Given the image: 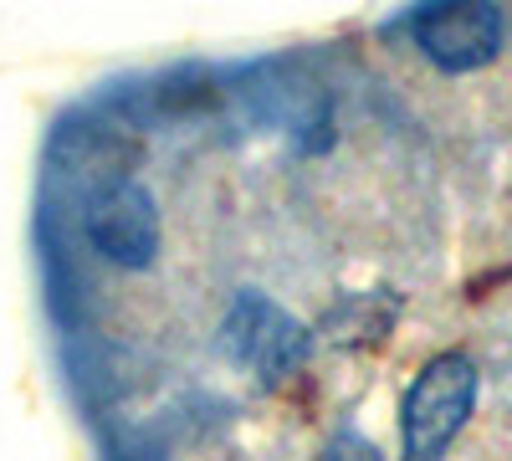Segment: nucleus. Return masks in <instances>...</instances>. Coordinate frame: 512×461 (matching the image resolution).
<instances>
[{
	"mask_svg": "<svg viewBox=\"0 0 512 461\" xmlns=\"http://www.w3.org/2000/svg\"><path fill=\"white\" fill-rule=\"evenodd\" d=\"M323 461H384V451L374 441H364L359 431H338L323 451Z\"/></svg>",
	"mask_w": 512,
	"mask_h": 461,
	"instance_id": "nucleus-5",
	"label": "nucleus"
},
{
	"mask_svg": "<svg viewBox=\"0 0 512 461\" xmlns=\"http://www.w3.org/2000/svg\"><path fill=\"white\" fill-rule=\"evenodd\" d=\"M226 349L236 364L256 369L262 380H282L287 369H297V359H303L308 349V333L303 323H292L277 303L267 298H241L226 318Z\"/></svg>",
	"mask_w": 512,
	"mask_h": 461,
	"instance_id": "nucleus-4",
	"label": "nucleus"
},
{
	"mask_svg": "<svg viewBox=\"0 0 512 461\" xmlns=\"http://www.w3.org/2000/svg\"><path fill=\"white\" fill-rule=\"evenodd\" d=\"M415 47L441 72H477L502 52L497 6H431L415 16Z\"/></svg>",
	"mask_w": 512,
	"mask_h": 461,
	"instance_id": "nucleus-3",
	"label": "nucleus"
},
{
	"mask_svg": "<svg viewBox=\"0 0 512 461\" xmlns=\"http://www.w3.org/2000/svg\"><path fill=\"white\" fill-rule=\"evenodd\" d=\"M477 410V364L466 354H436L415 374L400 405V441L405 461H441L446 446Z\"/></svg>",
	"mask_w": 512,
	"mask_h": 461,
	"instance_id": "nucleus-1",
	"label": "nucleus"
},
{
	"mask_svg": "<svg viewBox=\"0 0 512 461\" xmlns=\"http://www.w3.org/2000/svg\"><path fill=\"white\" fill-rule=\"evenodd\" d=\"M88 241L103 262L144 272L159 257V205L139 180H118L88 205Z\"/></svg>",
	"mask_w": 512,
	"mask_h": 461,
	"instance_id": "nucleus-2",
	"label": "nucleus"
}]
</instances>
